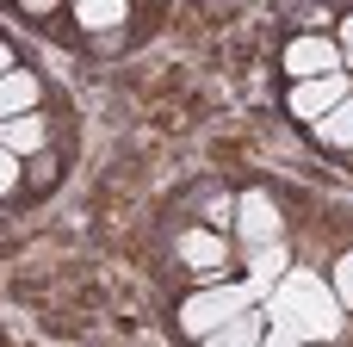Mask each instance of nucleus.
Returning <instances> with one entry per match:
<instances>
[{
  "instance_id": "1",
  "label": "nucleus",
  "mask_w": 353,
  "mask_h": 347,
  "mask_svg": "<svg viewBox=\"0 0 353 347\" xmlns=\"http://www.w3.org/2000/svg\"><path fill=\"white\" fill-rule=\"evenodd\" d=\"M341 335V298L323 273L310 267H285L267 286V341L298 347V341H335Z\"/></svg>"
},
{
  "instance_id": "2",
  "label": "nucleus",
  "mask_w": 353,
  "mask_h": 347,
  "mask_svg": "<svg viewBox=\"0 0 353 347\" xmlns=\"http://www.w3.org/2000/svg\"><path fill=\"white\" fill-rule=\"evenodd\" d=\"M261 298V286L254 279H242V286H199L186 304H180V335H192V341H205L223 317H236L242 304H254Z\"/></svg>"
},
{
  "instance_id": "3",
  "label": "nucleus",
  "mask_w": 353,
  "mask_h": 347,
  "mask_svg": "<svg viewBox=\"0 0 353 347\" xmlns=\"http://www.w3.org/2000/svg\"><path fill=\"white\" fill-rule=\"evenodd\" d=\"M353 93V75L347 68H329V75H304V81H292V93H285V106H292V118H304V124H316L335 99H347Z\"/></svg>"
},
{
  "instance_id": "4",
  "label": "nucleus",
  "mask_w": 353,
  "mask_h": 347,
  "mask_svg": "<svg viewBox=\"0 0 353 347\" xmlns=\"http://www.w3.org/2000/svg\"><path fill=\"white\" fill-rule=\"evenodd\" d=\"M267 236H285V217H279V199L267 186H248L236 199V242H267Z\"/></svg>"
},
{
  "instance_id": "5",
  "label": "nucleus",
  "mask_w": 353,
  "mask_h": 347,
  "mask_svg": "<svg viewBox=\"0 0 353 347\" xmlns=\"http://www.w3.org/2000/svg\"><path fill=\"white\" fill-rule=\"evenodd\" d=\"M279 68H285L292 81H304V75H329V68H341V43L323 37V31H298V37L285 43Z\"/></svg>"
},
{
  "instance_id": "6",
  "label": "nucleus",
  "mask_w": 353,
  "mask_h": 347,
  "mask_svg": "<svg viewBox=\"0 0 353 347\" xmlns=\"http://www.w3.org/2000/svg\"><path fill=\"white\" fill-rule=\"evenodd\" d=\"M180 261H186L192 273H217V267L230 261V242H223L211 224H199V230H180Z\"/></svg>"
},
{
  "instance_id": "7",
  "label": "nucleus",
  "mask_w": 353,
  "mask_h": 347,
  "mask_svg": "<svg viewBox=\"0 0 353 347\" xmlns=\"http://www.w3.org/2000/svg\"><path fill=\"white\" fill-rule=\"evenodd\" d=\"M211 347H248V341H267V310L261 304H242L236 317H223L211 335H205Z\"/></svg>"
},
{
  "instance_id": "8",
  "label": "nucleus",
  "mask_w": 353,
  "mask_h": 347,
  "mask_svg": "<svg viewBox=\"0 0 353 347\" xmlns=\"http://www.w3.org/2000/svg\"><path fill=\"white\" fill-rule=\"evenodd\" d=\"M37 99H43V81L31 75V68H6L0 75V118H19V112H37Z\"/></svg>"
},
{
  "instance_id": "9",
  "label": "nucleus",
  "mask_w": 353,
  "mask_h": 347,
  "mask_svg": "<svg viewBox=\"0 0 353 347\" xmlns=\"http://www.w3.org/2000/svg\"><path fill=\"white\" fill-rule=\"evenodd\" d=\"M242 255H248V279H254L261 292H267V286H273V279H279V273L292 267V248H285V236H267V242H248Z\"/></svg>"
},
{
  "instance_id": "10",
  "label": "nucleus",
  "mask_w": 353,
  "mask_h": 347,
  "mask_svg": "<svg viewBox=\"0 0 353 347\" xmlns=\"http://www.w3.org/2000/svg\"><path fill=\"white\" fill-rule=\"evenodd\" d=\"M0 143H6L12 155H37V149H50V124H43L37 112H19V118H0Z\"/></svg>"
},
{
  "instance_id": "11",
  "label": "nucleus",
  "mask_w": 353,
  "mask_h": 347,
  "mask_svg": "<svg viewBox=\"0 0 353 347\" xmlns=\"http://www.w3.org/2000/svg\"><path fill=\"white\" fill-rule=\"evenodd\" d=\"M74 25L81 31H112V25H130V0H68Z\"/></svg>"
},
{
  "instance_id": "12",
  "label": "nucleus",
  "mask_w": 353,
  "mask_h": 347,
  "mask_svg": "<svg viewBox=\"0 0 353 347\" xmlns=\"http://www.w3.org/2000/svg\"><path fill=\"white\" fill-rule=\"evenodd\" d=\"M316 143H329V149H353V93H347V99H335V106L316 118Z\"/></svg>"
},
{
  "instance_id": "13",
  "label": "nucleus",
  "mask_w": 353,
  "mask_h": 347,
  "mask_svg": "<svg viewBox=\"0 0 353 347\" xmlns=\"http://www.w3.org/2000/svg\"><path fill=\"white\" fill-rule=\"evenodd\" d=\"M329 286H335V298H341V310H353V248L335 261V273H329Z\"/></svg>"
},
{
  "instance_id": "14",
  "label": "nucleus",
  "mask_w": 353,
  "mask_h": 347,
  "mask_svg": "<svg viewBox=\"0 0 353 347\" xmlns=\"http://www.w3.org/2000/svg\"><path fill=\"white\" fill-rule=\"evenodd\" d=\"M19 174H25V155H12V149L0 143V199H6V192L19 186Z\"/></svg>"
},
{
  "instance_id": "15",
  "label": "nucleus",
  "mask_w": 353,
  "mask_h": 347,
  "mask_svg": "<svg viewBox=\"0 0 353 347\" xmlns=\"http://www.w3.org/2000/svg\"><path fill=\"white\" fill-rule=\"evenodd\" d=\"M335 43H341V68L353 75V12L341 19V25H335Z\"/></svg>"
},
{
  "instance_id": "16",
  "label": "nucleus",
  "mask_w": 353,
  "mask_h": 347,
  "mask_svg": "<svg viewBox=\"0 0 353 347\" xmlns=\"http://www.w3.org/2000/svg\"><path fill=\"white\" fill-rule=\"evenodd\" d=\"M19 6H25L31 19H43V12H56V0H19Z\"/></svg>"
},
{
  "instance_id": "17",
  "label": "nucleus",
  "mask_w": 353,
  "mask_h": 347,
  "mask_svg": "<svg viewBox=\"0 0 353 347\" xmlns=\"http://www.w3.org/2000/svg\"><path fill=\"white\" fill-rule=\"evenodd\" d=\"M12 62H19V56H12V43H0V75H6Z\"/></svg>"
}]
</instances>
